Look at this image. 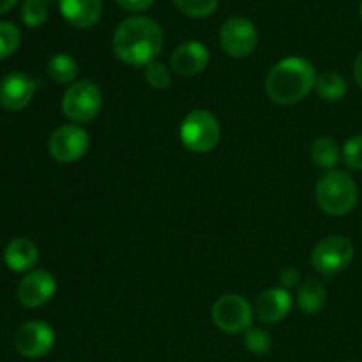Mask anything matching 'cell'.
Instances as JSON below:
<instances>
[{"mask_svg":"<svg viewBox=\"0 0 362 362\" xmlns=\"http://www.w3.org/2000/svg\"><path fill=\"white\" fill-rule=\"evenodd\" d=\"M343 159L345 165L352 170H362V134L352 136L343 145Z\"/></svg>","mask_w":362,"mask_h":362,"instance_id":"cell-26","label":"cell"},{"mask_svg":"<svg viewBox=\"0 0 362 362\" xmlns=\"http://www.w3.org/2000/svg\"><path fill=\"white\" fill-rule=\"evenodd\" d=\"M354 244L339 235L320 240L311 253V264L320 274L332 276L345 271L354 260Z\"/></svg>","mask_w":362,"mask_h":362,"instance_id":"cell-6","label":"cell"},{"mask_svg":"<svg viewBox=\"0 0 362 362\" xmlns=\"http://www.w3.org/2000/svg\"><path fill=\"white\" fill-rule=\"evenodd\" d=\"M244 343H246V349L255 356H265L272 346L271 336L264 329H250L246 332Z\"/></svg>","mask_w":362,"mask_h":362,"instance_id":"cell-24","label":"cell"},{"mask_svg":"<svg viewBox=\"0 0 362 362\" xmlns=\"http://www.w3.org/2000/svg\"><path fill=\"white\" fill-rule=\"evenodd\" d=\"M177 9L189 18H207L218 9L219 0H173Z\"/></svg>","mask_w":362,"mask_h":362,"instance_id":"cell-21","label":"cell"},{"mask_svg":"<svg viewBox=\"0 0 362 362\" xmlns=\"http://www.w3.org/2000/svg\"><path fill=\"white\" fill-rule=\"evenodd\" d=\"M212 320L221 331L237 334V332L250 329L251 320H253V310L243 296L228 293L216 300L214 308H212Z\"/></svg>","mask_w":362,"mask_h":362,"instance_id":"cell-8","label":"cell"},{"mask_svg":"<svg viewBox=\"0 0 362 362\" xmlns=\"http://www.w3.org/2000/svg\"><path fill=\"white\" fill-rule=\"evenodd\" d=\"M325 286L324 283L318 279L311 278L304 281V285L299 288L297 293V304H299L300 311L306 315L318 313L325 303Z\"/></svg>","mask_w":362,"mask_h":362,"instance_id":"cell-17","label":"cell"},{"mask_svg":"<svg viewBox=\"0 0 362 362\" xmlns=\"http://www.w3.org/2000/svg\"><path fill=\"white\" fill-rule=\"evenodd\" d=\"M258 34L255 25L244 16H233L219 30V45L233 59H244L257 48Z\"/></svg>","mask_w":362,"mask_h":362,"instance_id":"cell-7","label":"cell"},{"mask_svg":"<svg viewBox=\"0 0 362 362\" xmlns=\"http://www.w3.org/2000/svg\"><path fill=\"white\" fill-rule=\"evenodd\" d=\"M145 80L148 81L152 88H158V90H163L170 85L172 81V76H170V71L165 64L161 62H151L148 66H145Z\"/></svg>","mask_w":362,"mask_h":362,"instance_id":"cell-25","label":"cell"},{"mask_svg":"<svg viewBox=\"0 0 362 362\" xmlns=\"http://www.w3.org/2000/svg\"><path fill=\"white\" fill-rule=\"evenodd\" d=\"M163 30L154 20L133 16L124 20L113 35V52L129 66H148L163 49Z\"/></svg>","mask_w":362,"mask_h":362,"instance_id":"cell-1","label":"cell"},{"mask_svg":"<svg viewBox=\"0 0 362 362\" xmlns=\"http://www.w3.org/2000/svg\"><path fill=\"white\" fill-rule=\"evenodd\" d=\"M209 49L198 41L180 45L172 55V69L180 76H197L207 67Z\"/></svg>","mask_w":362,"mask_h":362,"instance_id":"cell-13","label":"cell"},{"mask_svg":"<svg viewBox=\"0 0 362 362\" xmlns=\"http://www.w3.org/2000/svg\"><path fill=\"white\" fill-rule=\"evenodd\" d=\"M39 2H45V4H48V2H52V0H39Z\"/></svg>","mask_w":362,"mask_h":362,"instance_id":"cell-32","label":"cell"},{"mask_svg":"<svg viewBox=\"0 0 362 362\" xmlns=\"http://www.w3.org/2000/svg\"><path fill=\"white\" fill-rule=\"evenodd\" d=\"M18 0H0V14H6L16 6Z\"/></svg>","mask_w":362,"mask_h":362,"instance_id":"cell-30","label":"cell"},{"mask_svg":"<svg viewBox=\"0 0 362 362\" xmlns=\"http://www.w3.org/2000/svg\"><path fill=\"white\" fill-rule=\"evenodd\" d=\"M57 283L49 272L32 271L18 286V299L25 308H39L55 296Z\"/></svg>","mask_w":362,"mask_h":362,"instance_id":"cell-11","label":"cell"},{"mask_svg":"<svg viewBox=\"0 0 362 362\" xmlns=\"http://www.w3.org/2000/svg\"><path fill=\"white\" fill-rule=\"evenodd\" d=\"M359 16H361V20H362V0H361V6H359Z\"/></svg>","mask_w":362,"mask_h":362,"instance_id":"cell-31","label":"cell"},{"mask_svg":"<svg viewBox=\"0 0 362 362\" xmlns=\"http://www.w3.org/2000/svg\"><path fill=\"white\" fill-rule=\"evenodd\" d=\"M221 127L218 119L207 110H194L187 113L180 124V140L189 151L204 154L218 145Z\"/></svg>","mask_w":362,"mask_h":362,"instance_id":"cell-4","label":"cell"},{"mask_svg":"<svg viewBox=\"0 0 362 362\" xmlns=\"http://www.w3.org/2000/svg\"><path fill=\"white\" fill-rule=\"evenodd\" d=\"M21 20L27 27H41L48 20V7L39 0H25L21 6Z\"/></svg>","mask_w":362,"mask_h":362,"instance_id":"cell-23","label":"cell"},{"mask_svg":"<svg viewBox=\"0 0 362 362\" xmlns=\"http://www.w3.org/2000/svg\"><path fill=\"white\" fill-rule=\"evenodd\" d=\"M55 345V332L46 322L32 320L21 325L14 334V349L27 359L48 356Z\"/></svg>","mask_w":362,"mask_h":362,"instance_id":"cell-10","label":"cell"},{"mask_svg":"<svg viewBox=\"0 0 362 362\" xmlns=\"http://www.w3.org/2000/svg\"><path fill=\"white\" fill-rule=\"evenodd\" d=\"M124 11H129V13H141V11H147L148 7L154 4V0H115Z\"/></svg>","mask_w":362,"mask_h":362,"instance_id":"cell-27","label":"cell"},{"mask_svg":"<svg viewBox=\"0 0 362 362\" xmlns=\"http://www.w3.org/2000/svg\"><path fill=\"white\" fill-rule=\"evenodd\" d=\"M350 362H354V361H350Z\"/></svg>","mask_w":362,"mask_h":362,"instance_id":"cell-33","label":"cell"},{"mask_svg":"<svg viewBox=\"0 0 362 362\" xmlns=\"http://www.w3.org/2000/svg\"><path fill=\"white\" fill-rule=\"evenodd\" d=\"M103 95L90 80H80L71 85L62 99V112L73 122H90L99 115Z\"/></svg>","mask_w":362,"mask_h":362,"instance_id":"cell-5","label":"cell"},{"mask_svg":"<svg viewBox=\"0 0 362 362\" xmlns=\"http://www.w3.org/2000/svg\"><path fill=\"white\" fill-rule=\"evenodd\" d=\"M48 74L57 83H73L78 76V64L67 53H57L52 57L48 64Z\"/></svg>","mask_w":362,"mask_h":362,"instance_id":"cell-20","label":"cell"},{"mask_svg":"<svg viewBox=\"0 0 362 362\" xmlns=\"http://www.w3.org/2000/svg\"><path fill=\"white\" fill-rule=\"evenodd\" d=\"M315 88H317L320 99H324V101L327 103H334L343 99V95H345L346 81L345 78L339 73H336V71H325V73H322L320 76L317 78Z\"/></svg>","mask_w":362,"mask_h":362,"instance_id":"cell-19","label":"cell"},{"mask_svg":"<svg viewBox=\"0 0 362 362\" xmlns=\"http://www.w3.org/2000/svg\"><path fill=\"white\" fill-rule=\"evenodd\" d=\"M311 158L318 168H324L331 172L336 165H338L339 158H341V151H339L338 144L332 138L322 136L315 140L311 145Z\"/></svg>","mask_w":362,"mask_h":362,"instance_id":"cell-18","label":"cell"},{"mask_svg":"<svg viewBox=\"0 0 362 362\" xmlns=\"http://www.w3.org/2000/svg\"><path fill=\"white\" fill-rule=\"evenodd\" d=\"M90 145L88 133L80 126H62L55 129L49 136L48 151L55 161L74 163L83 158Z\"/></svg>","mask_w":362,"mask_h":362,"instance_id":"cell-9","label":"cell"},{"mask_svg":"<svg viewBox=\"0 0 362 362\" xmlns=\"http://www.w3.org/2000/svg\"><path fill=\"white\" fill-rule=\"evenodd\" d=\"M317 85L313 64L300 57H288L276 64L265 78V90L278 105H296L303 101Z\"/></svg>","mask_w":362,"mask_h":362,"instance_id":"cell-2","label":"cell"},{"mask_svg":"<svg viewBox=\"0 0 362 362\" xmlns=\"http://www.w3.org/2000/svg\"><path fill=\"white\" fill-rule=\"evenodd\" d=\"M35 90V81L25 73H11L0 81V105L9 112L27 108Z\"/></svg>","mask_w":362,"mask_h":362,"instance_id":"cell-12","label":"cell"},{"mask_svg":"<svg viewBox=\"0 0 362 362\" xmlns=\"http://www.w3.org/2000/svg\"><path fill=\"white\" fill-rule=\"evenodd\" d=\"M258 318L267 324L283 320L292 310V296L286 288H269L260 293L255 304Z\"/></svg>","mask_w":362,"mask_h":362,"instance_id":"cell-14","label":"cell"},{"mask_svg":"<svg viewBox=\"0 0 362 362\" xmlns=\"http://www.w3.org/2000/svg\"><path fill=\"white\" fill-rule=\"evenodd\" d=\"M317 202L329 216H345L356 207L357 187L352 177L341 170H331L317 184Z\"/></svg>","mask_w":362,"mask_h":362,"instance_id":"cell-3","label":"cell"},{"mask_svg":"<svg viewBox=\"0 0 362 362\" xmlns=\"http://www.w3.org/2000/svg\"><path fill=\"white\" fill-rule=\"evenodd\" d=\"M37 246L30 239H25V237L13 239L7 244L6 251H4V260H6L7 267L14 272L30 271L37 264Z\"/></svg>","mask_w":362,"mask_h":362,"instance_id":"cell-16","label":"cell"},{"mask_svg":"<svg viewBox=\"0 0 362 362\" xmlns=\"http://www.w3.org/2000/svg\"><path fill=\"white\" fill-rule=\"evenodd\" d=\"M21 41L20 30L9 21H0V59H7L18 49Z\"/></svg>","mask_w":362,"mask_h":362,"instance_id":"cell-22","label":"cell"},{"mask_svg":"<svg viewBox=\"0 0 362 362\" xmlns=\"http://www.w3.org/2000/svg\"><path fill=\"white\" fill-rule=\"evenodd\" d=\"M297 279H299V272H297L296 269L288 267V269H285V271L281 272V281H283V285L293 286V285H296V283H297Z\"/></svg>","mask_w":362,"mask_h":362,"instance_id":"cell-28","label":"cell"},{"mask_svg":"<svg viewBox=\"0 0 362 362\" xmlns=\"http://www.w3.org/2000/svg\"><path fill=\"white\" fill-rule=\"evenodd\" d=\"M354 78H356L357 85L362 88V53L356 59V64H354Z\"/></svg>","mask_w":362,"mask_h":362,"instance_id":"cell-29","label":"cell"},{"mask_svg":"<svg viewBox=\"0 0 362 362\" xmlns=\"http://www.w3.org/2000/svg\"><path fill=\"white\" fill-rule=\"evenodd\" d=\"M64 20L76 28H90L101 18V0H59Z\"/></svg>","mask_w":362,"mask_h":362,"instance_id":"cell-15","label":"cell"}]
</instances>
